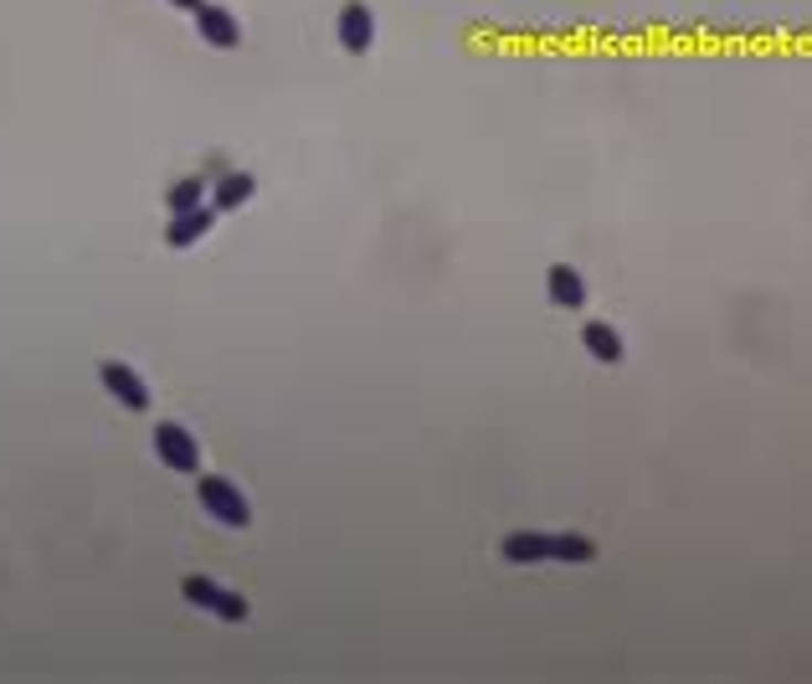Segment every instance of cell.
I'll use <instances>...</instances> for the list:
<instances>
[{"mask_svg":"<svg viewBox=\"0 0 812 684\" xmlns=\"http://www.w3.org/2000/svg\"><path fill=\"white\" fill-rule=\"evenodd\" d=\"M196 31H201V42L217 46V52H232V46H242V27H236V15L226 11V6H201L196 11Z\"/></svg>","mask_w":812,"mask_h":684,"instance_id":"obj_7","label":"cell"},{"mask_svg":"<svg viewBox=\"0 0 812 684\" xmlns=\"http://www.w3.org/2000/svg\"><path fill=\"white\" fill-rule=\"evenodd\" d=\"M98 381H104V391L124 407V412H149V387L134 366H124V360H104V366H98Z\"/></svg>","mask_w":812,"mask_h":684,"instance_id":"obj_4","label":"cell"},{"mask_svg":"<svg viewBox=\"0 0 812 684\" xmlns=\"http://www.w3.org/2000/svg\"><path fill=\"white\" fill-rule=\"evenodd\" d=\"M180 597L196 602L201 612H211V618H222V623H247V618H252L247 597L226 592V587H217L211 577H186V581H180Z\"/></svg>","mask_w":812,"mask_h":684,"instance_id":"obj_3","label":"cell"},{"mask_svg":"<svg viewBox=\"0 0 812 684\" xmlns=\"http://www.w3.org/2000/svg\"><path fill=\"white\" fill-rule=\"evenodd\" d=\"M581 345H587V356L597 360V366H622V356H628V350H622V335L607 325V319H587V325H581Z\"/></svg>","mask_w":812,"mask_h":684,"instance_id":"obj_9","label":"cell"},{"mask_svg":"<svg viewBox=\"0 0 812 684\" xmlns=\"http://www.w3.org/2000/svg\"><path fill=\"white\" fill-rule=\"evenodd\" d=\"M201 201H207V180H201V176L176 180L170 196H165V207H170V211H191V207H201Z\"/></svg>","mask_w":812,"mask_h":684,"instance_id":"obj_12","label":"cell"},{"mask_svg":"<svg viewBox=\"0 0 812 684\" xmlns=\"http://www.w3.org/2000/svg\"><path fill=\"white\" fill-rule=\"evenodd\" d=\"M196 494H201V509H207V515H211L217 525H226V530H247V525H252V505H247V494L236 490L232 478H222V474H201Z\"/></svg>","mask_w":812,"mask_h":684,"instance_id":"obj_2","label":"cell"},{"mask_svg":"<svg viewBox=\"0 0 812 684\" xmlns=\"http://www.w3.org/2000/svg\"><path fill=\"white\" fill-rule=\"evenodd\" d=\"M155 453H160L165 469H176V474H201V448L196 438L180 422H160L155 428Z\"/></svg>","mask_w":812,"mask_h":684,"instance_id":"obj_5","label":"cell"},{"mask_svg":"<svg viewBox=\"0 0 812 684\" xmlns=\"http://www.w3.org/2000/svg\"><path fill=\"white\" fill-rule=\"evenodd\" d=\"M170 6H176V11H191V15H196L201 6H207V0H170Z\"/></svg>","mask_w":812,"mask_h":684,"instance_id":"obj_13","label":"cell"},{"mask_svg":"<svg viewBox=\"0 0 812 684\" xmlns=\"http://www.w3.org/2000/svg\"><path fill=\"white\" fill-rule=\"evenodd\" d=\"M499 556L509 566H535V561H597V540L577 536V530H515V536L499 540Z\"/></svg>","mask_w":812,"mask_h":684,"instance_id":"obj_1","label":"cell"},{"mask_svg":"<svg viewBox=\"0 0 812 684\" xmlns=\"http://www.w3.org/2000/svg\"><path fill=\"white\" fill-rule=\"evenodd\" d=\"M217 227V207H191V211H170V227H165V242L170 248H196Z\"/></svg>","mask_w":812,"mask_h":684,"instance_id":"obj_8","label":"cell"},{"mask_svg":"<svg viewBox=\"0 0 812 684\" xmlns=\"http://www.w3.org/2000/svg\"><path fill=\"white\" fill-rule=\"evenodd\" d=\"M252 191H257V180L247 176V170H222V180H217V191H211V207L217 211H236L247 207Z\"/></svg>","mask_w":812,"mask_h":684,"instance_id":"obj_11","label":"cell"},{"mask_svg":"<svg viewBox=\"0 0 812 684\" xmlns=\"http://www.w3.org/2000/svg\"><path fill=\"white\" fill-rule=\"evenodd\" d=\"M335 36H340V46L350 52V57H366L370 46H376V15H370L366 0H345Z\"/></svg>","mask_w":812,"mask_h":684,"instance_id":"obj_6","label":"cell"},{"mask_svg":"<svg viewBox=\"0 0 812 684\" xmlns=\"http://www.w3.org/2000/svg\"><path fill=\"white\" fill-rule=\"evenodd\" d=\"M546 288H550V304H556V309H581V304H587V278H581L571 263H550Z\"/></svg>","mask_w":812,"mask_h":684,"instance_id":"obj_10","label":"cell"}]
</instances>
